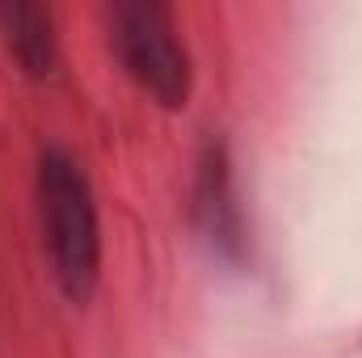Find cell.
Listing matches in <instances>:
<instances>
[{
	"instance_id": "2",
	"label": "cell",
	"mask_w": 362,
	"mask_h": 358,
	"mask_svg": "<svg viewBox=\"0 0 362 358\" xmlns=\"http://www.w3.org/2000/svg\"><path fill=\"white\" fill-rule=\"evenodd\" d=\"M110 42L127 76L165 110H185L194 89L189 51L177 34V21L156 0H122L110 8Z\"/></svg>"
},
{
	"instance_id": "3",
	"label": "cell",
	"mask_w": 362,
	"mask_h": 358,
	"mask_svg": "<svg viewBox=\"0 0 362 358\" xmlns=\"http://www.w3.org/2000/svg\"><path fill=\"white\" fill-rule=\"evenodd\" d=\"M194 215L206 232V241L223 253H236L245 232H240V207L232 190V161L223 144H206L198 161V181H194Z\"/></svg>"
},
{
	"instance_id": "1",
	"label": "cell",
	"mask_w": 362,
	"mask_h": 358,
	"mask_svg": "<svg viewBox=\"0 0 362 358\" xmlns=\"http://www.w3.org/2000/svg\"><path fill=\"white\" fill-rule=\"evenodd\" d=\"M38 224L51 274L72 304H89L101 282V215L85 165L68 148H42L38 156Z\"/></svg>"
},
{
	"instance_id": "4",
	"label": "cell",
	"mask_w": 362,
	"mask_h": 358,
	"mask_svg": "<svg viewBox=\"0 0 362 358\" xmlns=\"http://www.w3.org/2000/svg\"><path fill=\"white\" fill-rule=\"evenodd\" d=\"M0 34L13 64L30 81H51L59 72V25L47 4H34V0L0 4Z\"/></svg>"
}]
</instances>
